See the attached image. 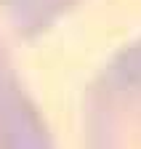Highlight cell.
Instances as JSON below:
<instances>
[{
	"instance_id": "cell-1",
	"label": "cell",
	"mask_w": 141,
	"mask_h": 149,
	"mask_svg": "<svg viewBox=\"0 0 141 149\" xmlns=\"http://www.w3.org/2000/svg\"><path fill=\"white\" fill-rule=\"evenodd\" d=\"M85 149H141V37L99 69L85 96Z\"/></svg>"
},
{
	"instance_id": "cell-2",
	"label": "cell",
	"mask_w": 141,
	"mask_h": 149,
	"mask_svg": "<svg viewBox=\"0 0 141 149\" xmlns=\"http://www.w3.org/2000/svg\"><path fill=\"white\" fill-rule=\"evenodd\" d=\"M0 149H53L48 128L0 40Z\"/></svg>"
},
{
	"instance_id": "cell-3",
	"label": "cell",
	"mask_w": 141,
	"mask_h": 149,
	"mask_svg": "<svg viewBox=\"0 0 141 149\" xmlns=\"http://www.w3.org/2000/svg\"><path fill=\"white\" fill-rule=\"evenodd\" d=\"M77 0H0V22L16 35L35 37L51 29Z\"/></svg>"
}]
</instances>
